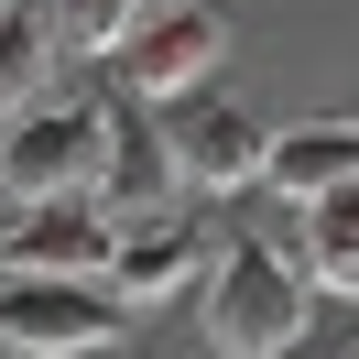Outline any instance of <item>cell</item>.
<instances>
[{"label":"cell","mask_w":359,"mask_h":359,"mask_svg":"<svg viewBox=\"0 0 359 359\" xmlns=\"http://www.w3.org/2000/svg\"><path fill=\"white\" fill-rule=\"evenodd\" d=\"M305 316H316V283L272 240H229L207 262V348L218 359H294Z\"/></svg>","instance_id":"6da1fadb"},{"label":"cell","mask_w":359,"mask_h":359,"mask_svg":"<svg viewBox=\"0 0 359 359\" xmlns=\"http://www.w3.org/2000/svg\"><path fill=\"white\" fill-rule=\"evenodd\" d=\"M109 163V98H22V120L0 131V196H98Z\"/></svg>","instance_id":"7a4b0ae2"},{"label":"cell","mask_w":359,"mask_h":359,"mask_svg":"<svg viewBox=\"0 0 359 359\" xmlns=\"http://www.w3.org/2000/svg\"><path fill=\"white\" fill-rule=\"evenodd\" d=\"M120 337V294L88 272H0V348L11 359H55V348H98Z\"/></svg>","instance_id":"3957f363"},{"label":"cell","mask_w":359,"mask_h":359,"mask_svg":"<svg viewBox=\"0 0 359 359\" xmlns=\"http://www.w3.org/2000/svg\"><path fill=\"white\" fill-rule=\"evenodd\" d=\"M218 44H229V22L207 0H142L109 55H120V88L131 98H175V88H196V76L218 66Z\"/></svg>","instance_id":"277c9868"},{"label":"cell","mask_w":359,"mask_h":359,"mask_svg":"<svg viewBox=\"0 0 359 359\" xmlns=\"http://www.w3.org/2000/svg\"><path fill=\"white\" fill-rule=\"evenodd\" d=\"M163 131H175V175H185V185H207V196H240V185H262V120H250V109L175 88Z\"/></svg>","instance_id":"5b68a950"},{"label":"cell","mask_w":359,"mask_h":359,"mask_svg":"<svg viewBox=\"0 0 359 359\" xmlns=\"http://www.w3.org/2000/svg\"><path fill=\"white\" fill-rule=\"evenodd\" d=\"M109 240L120 229H109L98 196H33L22 218L0 229V272H88L98 283V272H109Z\"/></svg>","instance_id":"8992f818"},{"label":"cell","mask_w":359,"mask_h":359,"mask_svg":"<svg viewBox=\"0 0 359 359\" xmlns=\"http://www.w3.org/2000/svg\"><path fill=\"white\" fill-rule=\"evenodd\" d=\"M98 207L120 218H163L175 207V131L142 98H109V163H98Z\"/></svg>","instance_id":"52a82bcc"},{"label":"cell","mask_w":359,"mask_h":359,"mask_svg":"<svg viewBox=\"0 0 359 359\" xmlns=\"http://www.w3.org/2000/svg\"><path fill=\"white\" fill-rule=\"evenodd\" d=\"M196 272H207L196 218H175V207H163V218H131V229L109 240V272H98V283L120 294V316H142V305H163L175 283H196Z\"/></svg>","instance_id":"ba28073f"},{"label":"cell","mask_w":359,"mask_h":359,"mask_svg":"<svg viewBox=\"0 0 359 359\" xmlns=\"http://www.w3.org/2000/svg\"><path fill=\"white\" fill-rule=\"evenodd\" d=\"M359 175V120H294V131H272L262 142V185L272 196H327V185H348Z\"/></svg>","instance_id":"9c48e42d"},{"label":"cell","mask_w":359,"mask_h":359,"mask_svg":"<svg viewBox=\"0 0 359 359\" xmlns=\"http://www.w3.org/2000/svg\"><path fill=\"white\" fill-rule=\"evenodd\" d=\"M55 55H66L55 0H0V109L44 98V88H55Z\"/></svg>","instance_id":"30bf717a"},{"label":"cell","mask_w":359,"mask_h":359,"mask_svg":"<svg viewBox=\"0 0 359 359\" xmlns=\"http://www.w3.org/2000/svg\"><path fill=\"white\" fill-rule=\"evenodd\" d=\"M305 272L337 294H359V175L327 185V196H305Z\"/></svg>","instance_id":"8fae6325"},{"label":"cell","mask_w":359,"mask_h":359,"mask_svg":"<svg viewBox=\"0 0 359 359\" xmlns=\"http://www.w3.org/2000/svg\"><path fill=\"white\" fill-rule=\"evenodd\" d=\"M131 11H142V0H55V33L88 44V55H109L120 33H131Z\"/></svg>","instance_id":"7c38bea8"},{"label":"cell","mask_w":359,"mask_h":359,"mask_svg":"<svg viewBox=\"0 0 359 359\" xmlns=\"http://www.w3.org/2000/svg\"><path fill=\"white\" fill-rule=\"evenodd\" d=\"M55 359H120V337H98V348H55Z\"/></svg>","instance_id":"4fadbf2b"},{"label":"cell","mask_w":359,"mask_h":359,"mask_svg":"<svg viewBox=\"0 0 359 359\" xmlns=\"http://www.w3.org/2000/svg\"><path fill=\"white\" fill-rule=\"evenodd\" d=\"M348 359H359V348H348Z\"/></svg>","instance_id":"5bb4252c"}]
</instances>
